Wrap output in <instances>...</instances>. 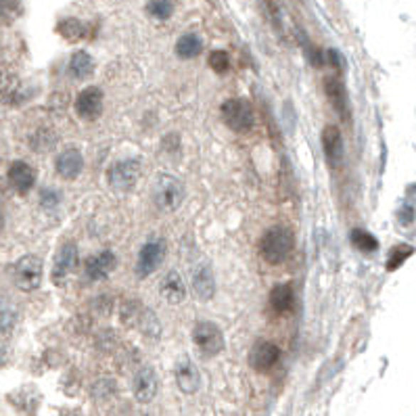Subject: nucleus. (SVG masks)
I'll use <instances>...</instances> for the list:
<instances>
[{
    "label": "nucleus",
    "instance_id": "1",
    "mask_svg": "<svg viewBox=\"0 0 416 416\" xmlns=\"http://www.w3.org/2000/svg\"><path fill=\"white\" fill-rule=\"evenodd\" d=\"M184 184L174 174L161 172L155 176L151 184V199L161 211H176L184 201Z\"/></svg>",
    "mask_w": 416,
    "mask_h": 416
},
{
    "label": "nucleus",
    "instance_id": "2",
    "mask_svg": "<svg viewBox=\"0 0 416 416\" xmlns=\"http://www.w3.org/2000/svg\"><path fill=\"white\" fill-rule=\"evenodd\" d=\"M293 245H295V237H293V233L287 226H272L262 237L260 251H262V257L268 264L277 266V264H282L291 255Z\"/></svg>",
    "mask_w": 416,
    "mask_h": 416
},
{
    "label": "nucleus",
    "instance_id": "3",
    "mask_svg": "<svg viewBox=\"0 0 416 416\" xmlns=\"http://www.w3.org/2000/svg\"><path fill=\"white\" fill-rule=\"evenodd\" d=\"M222 119L224 124L233 130V132H239L245 134L253 128V109L251 105L247 103L245 99H228L222 103Z\"/></svg>",
    "mask_w": 416,
    "mask_h": 416
},
{
    "label": "nucleus",
    "instance_id": "4",
    "mask_svg": "<svg viewBox=\"0 0 416 416\" xmlns=\"http://www.w3.org/2000/svg\"><path fill=\"white\" fill-rule=\"evenodd\" d=\"M140 178V161L139 159H119L109 166L107 170V182L111 188L126 193L137 186Z\"/></svg>",
    "mask_w": 416,
    "mask_h": 416
},
{
    "label": "nucleus",
    "instance_id": "5",
    "mask_svg": "<svg viewBox=\"0 0 416 416\" xmlns=\"http://www.w3.org/2000/svg\"><path fill=\"white\" fill-rule=\"evenodd\" d=\"M13 280L21 291H36L42 284V262L38 255H23L13 266Z\"/></svg>",
    "mask_w": 416,
    "mask_h": 416
},
{
    "label": "nucleus",
    "instance_id": "6",
    "mask_svg": "<svg viewBox=\"0 0 416 416\" xmlns=\"http://www.w3.org/2000/svg\"><path fill=\"white\" fill-rule=\"evenodd\" d=\"M193 341L199 347V351H203L206 356H218L224 349V335H222L220 326L209 322V320L195 324Z\"/></svg>",
    "mask_w": 416,
    "mask_h": 416
},
{
    "label": "nucleus",
    "instance_id": "7",
    "mask_svg": "<svg viewBox=\"0 0 416 416\" xmlns=\"http://www.w3.org/2000/svg\"><path fill=\"white\" fill-rule=\"evenodd\" d=\"M164 257H166V243L161 239H151L149 243H144L139 253V262H137V277H151L161 266Z\"/></svg>",
    "mask_w": 416,
    "mask_h": 416
},
{
    "label": "nucleus",
    "instance_id": "8",
    "mask_svg": "<svg viewBox=\"0 0 416 416\" xmlns=\"http://www.w3.org/2000/svg\"><path fill=\"white\" fill-rule=\"evenodd\" d=\"M75 113L86 122H92V119L101 117V113H103V90L97 88V86L84 88L75 99Z\"/></svg>",
    "mask_w": 416,
    "mask_h": 416
},
{
    "label": "nucleus",
    "instance_id": "9",
    "mask_svg": "<svg viewBox=\"0 0 416 416\" xmlns=\"http://www.w3.org/2000/svg\"><path fill=\"white\" fill-rule=\"evenodd\" d=\"M280 358V349L272 341H257L249 351V364L257 373H266L274 368Z\"/></svg>",
    "mask_w": 416,
    "mask_h": 416
},
{
    "label": "nucleus",
    "instance_id": "10",
    "mask_svg": "<svg viewBox=\"0 0 416 416\" xmlns=\"http://www.w3.org/2000/svg\"><path fill=\"white\" fill-rule=\"evenodd\" d=\"M157 389H159V379H157L155 370L151 366H142L132 381V393H134L137 402H140V404L153 402V398L157 395Z\"/></svg>",
    "mask_w": 416,
    "mask_h": 416
},
{
    "label": "nucleus",
    "instance_id": "11",
    "mask_svg": "<svg viewBox=\"0 0 416 416\" xmlns=\"http://www.w3.org/2000/svg\"><path fill=\"white\" fill-rule=\"evenodd\" d=\"M75 266H78V247L73 243H65L59 249L53 264V282L61 284L75 270Z\"/></svg>",
    "mask_w": 416,
    "mask_h": 416
},
{
    "label": "nucleus",
    "instance_id": "12",
    "mask_svg": "<svg viewBox=\"0 0 416 416\" xmlns=\"http://www.w3.org/2000/svg\"><path fill=\"white\" fill-rule=\"evenodd\" d=\"M174 373H176V383H178V387H180L184 393H195V391L199 389V385H201V375H199L197 366L191 362L188 356L178 358L176 370H174Z\"/></svg>",
    "mask_w": 416,
    "mask_h": 416
},
{
    "label": "nucleus",
    "instance_id": "13",
    "mask_svg": "<svg viewBox=\"0 0 416 416\" xmlns=\"http://www.w3.org/2000/svg\"><path fill=\"white\" fill-rule=\"evenodd\" d=\"M9 184L19 195L30 193L36 184V170L26 161H13L11 168H9Z\"/></svg>",
    "mask_w": 416,
    "mask_h": 416
},
{
    "label": "nucleus",
    "instance_id": "14",
    "mask_svg": "<svg viewBox=\"0 0 416 416\" xmlns=\"http://www.w3.org/2000/svg\"><path fill=\"white\" fill-rule=\"evenodd\" d=\"M324 157L331 166H339L343 161V137L337 126H326L322 132Z\"/></svg>",
    "mask_w": 416,
    "mask_h": 416
},
{
    "label": "nucleus",
    "instance_id": "15",
    "mask_svg": "<svg viewBox=\"0 0 416 416\" xmlns=\"http://www.w3.org/2000/svg\"><path fill=\"white\" fill-rule=\"evenodd\" d=\"M193 293L199 302H209L215 293V280H213V270L209 264H199L193 270Z\"/></svg>",
    "mask_w": 416,
    "mask_h": 416
},
{
    "label": "nucleus",
    "instance_id": "16",
    "mask_svg": "<svg viewBox=\"0 0 416 416\" xmlns=\"http://www.w3.org/2000/svg\"><path fill=\"white\" fill-rule=\"evenodd\" d=\"M55 170H57V174H59L61 178H65V180L78 178V176L82 174V170H84V157H82V153H80L78 149H65V151L57 157Z\"/></svg>",
    "mask_w": 416,
    "mask_h": 416
},
{
    "label": "nucleus",
    "instance_id": "17",
    "mask_svg": "<svg viewBox=\"0 0 416 416\" xmlns=\"http://www.w3.org/2000/svg\"><path fill=\"white\" fill-rule=\"evenodd\" d=\"M117 266V257L113 251H101L99 255L86 262V277L90 280H105Z\"/></svg>",
    "mask_w": 416,
    "mask_h": 416
},
{
    "label": "nucleus",
    "instance_id": "18",
    "mask_svg": "<svg viewBox=\"0 0 416 416\" xmlns=\"http://www.w3.org/2000/svg\"><path fill=\"white\" fill-rule=\"evenodd\" d=\"M159 293H161V297H164L168 304L178 306V304H182V302L186 299V284H184L182 277H180L176 270H172V272H168L166 278L161 280Z\"/></svg>",
    "mask_w": 416,
    "mask_h": 416
},
{
    "label": "nucleus",
    "instance_id": "19",
    "mask_svg": "<svg viewBox=\"0 0 416 416\" xmlns=\"http://www.w3.org/2000/svg\"><path fill=\"white\" fill-rule=\"evenodd\" d=\"M326 97L333 105V109L343 117V119H349V105H347V90L346 86L341 84L339 78H329L326 80Z\"/></svg>",
    "mask_w": 416,
    "mask_h": 416
},
{
    "label": "nucleus",
    "instance_id": "20",
    "mask_svg": "<svg viewBox=\"0 0 416 416\" xmlns=\"http://www.w3.org/2000/svg\"><path fill=\"white\" fill-rule=\"evenodd\" d=\"M0 101L4 105H19L23 101V90L19 80L2 71H0Z\"/></svg>",
    "mask_w": 416,
    "mask_h": 416
},
{
    "label": "nucleus",
    "instance_id": "21",
    "mask_svg": "<svg viewBox=\"0 0 416 416\" xmlns=\"http://www.w3.org/2000/svg\"><path fill=\"white\" fill-rule=\"evenodd\" d=\"M295 304V293L291 284H277L270 293V306L280 314H287L293 310Z\"/></svg>",
    "mask_w": 416,
    "mask_h": 416
},
{
    "label": "nucleus",
    "instance_id": "22",
    "mask_svg": "<svg viewBox=\"0 0 416 416\" xmlns=\"http://www.w3.org/2000/svg\"><path fill=\"white\" fill-rule=\"evenodd\" d=\"M95 71V61L86 50H75L70 59V75L75 80H84L88 75H92Z\"/></svg>",
    "mask_w": 416,
    "mask_h": 416
},
{
    "label": "nucleus",
    "instance_id": "23",
    "mask_svg": "<svg viewBox=\"0 0 416 416\" xmlns=\"http://www.w3.org/2000/svg\"><path fill=\"white\" fill-rule=\"evenodd\" d=\"M203 50V40L197 34H184L176 42V55L180 59H195Z\"/></svg>",
    "mask_w": 416,
    "mask_h": 416
},
{
    "label": "nucleus",
    "instance_id": "24",
    "mask_svg": "<svg viewBox=\"0 0 416 416\" xmlns=\"http://www.w3.org/2000/svg\"><path fill=\"white\" fill-rule=\"evenodd\" d=\"M59 34L63 36L65 40L75 42V40H84L88 36V26L80 19H63L59 23Z\"/></svg>",
    "mask_w": 416,
    "mask_h": 416
},
{
    "label": "nucleus",
    "instance_id": "25",
    "mask_svg": "<svg viewBox=\"0 0 416 416\" xmlns=\"http://www.w3.org/2000/svg\"><path fill=\"white\" fill-rule=\"evenodd\" d=\"M17 318H19L17 308H15L11 302L0 299V335H9V333L15 329Z\"/></svg>",
    "mask_w": 416,
    "mask_h": 416
},
{
    "label": "nucleus",
    "instance_id": "26",
    "mask_svg": "<svg viewBox=\"0 0 416 416\" xmlns=\"http://www.w3.org/2000/svg\"><path fill=\"white\" fill-rule=\"evenodd\" d=\"M21 15V0H0V23L9 26Z\"/></svg>",
    "mask_w": 416,
    "mask_h": 416
},
{
    "label": "nucleus",
    "instance_id": "27",
    "mask_svg": "<svg viewBox=\"0 0 416 416\" xmlns=\"http://www.w3.org/2000/svg\"><path fill=\"white\" fill-rule=\"evenodd\" d=\"M55 140H57V137H55L48 128H40L34 137L30 139V142H32V149H34V151L44 153V151H50V149L55 146Z\"/></svg>",
    "mask_w": 416,
    "mask_h": 416
},
{
    "label": "nucleus",
    "instance_id": "28",
    "mask_svg": "<svg viewBox=\"0 0 416 416\" xmlns=\"http://www.w3.org/2000/svg\"><path fill=\"white\" fill-rule=\"evenodd\" d=\"M351 243L356 245V249H360V251H375L377 247H379V241L370 235V233H366V230H362V228H356L353 233H351Z\"/></svg>",
    "mask_w": 416,
    "mask_h": 416
},
{
    "label": "nucleus",
    "instance_id": "29",
    "mask_svg": "<svg viewBox=\"0 0 416 416\" xmlns=\"http://www.w3.org/2000/svg\"><path fill=\"white\" fill-rule=\"evenodd\" d=\"M146 11H149V15H153L155 19L166 21V19H170V17H172L174 4H172V0H149Z\"/></svg>",
    "mask_w": 416,
    "mask_h": 416
},
{
    "label": "nucleus",
    "instance_id": "30",
    "mask_svg": "<svg viewBox=\"0 0 416 416\" xmlns=\"http://www.w3.org/2000/svg\"><path fill=\"white\" fill-rule=\"evenodd\" d=\"M412 247H408V245H398L393 251H391V255H389V264H387V270H395V268H400L404 262H406V257H410L412 255Z\"/></svg>",
    "mask_w": 416,
    "mask_h": 416
},
{
    "label": "nucleus",
    "instance_id": "31",
    "mask_svg": "<svg viewBox=\"0 0 416 416\" xmlns=\"http://www.w3.org/2000/svg\"><path fill=\"white\" fill-rule=\"evenodd\" d=\"M209 68L215 71V73H224L230 68V57L226 50H211L209 55Z\"/></svg>",
    "mask_w": 416,
    "mask_h": 416
},
{
    "label": "nucleus",
    "instance_id": "32",
    "mask_svg": "<svg viewBox=\"0 0 416 416\" xmlns=\"http://www.w3.org/2000/svg\"><path fill=\"white\" fill-rule=\"evenodd\" d=\"M113 381H107V379H103V381H99L95 387H92V395H97V398H109L111 393H113Z\"/></svg>",
    "mask_w": 416,
    "mask_h": 416
},
{
    "label": "nucleus",
    "instance_id": "33",
    "mask_svg": "<svg viewBox=\"0 0 416 416\" xmlns=\"http://www.w3.org/2000/svg\"><path fill=\"white\" fill-rule=\"evenodd\" d=\"M57 201H59V197H57L55 191H42L40 203H42L44 208H53V206H57Z\"/></svg>",
    "mask_w": 416,
    "mask_h": 416
},
{
    "label": "nucleus",
    "instance_id": "34",
    "mask_svg": "<svg viewBox=\"0 0 416 416\" xmlns=\"http://www.w3.org/2000/svg\"><path fill=\"white\" fill-rule=\"evenodd\" d=\"M4 362V349H0V364Z\"/></svg>",
    "mask_w": 416,
    "mask_h": 416
},
{
    "label": "nucleus",
    "instance_id": "35",
    "mask_svg": "<svg viewBox=\"0 0 416 416\" xmlns=\"http://www.w3.org/2000/svg\"><path fill=\"white\" fill-rule=\"evenodd\" d=\"M70 416H78V415H70Z\"/></svg>",
    "mask_w": 416,
    "mask_h": 416
}]
</instances>
